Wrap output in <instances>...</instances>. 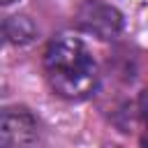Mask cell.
<instances>
[{
  "label": "cell",
  "mask_w": 148,
  "mask_h": 148,
  "mask_svg": "<svg viewBox=\"0 0 148 148\" xmlns=\"http://www.w3.org/2000/svg\"><path fill=\"white\" fill-rule=\"evenodd\" d=\"M44 72L56 95L86 99L97 88V62L88 46L72 35H58L44 51Z\"/></svg>",
  "instance_id": "1"
},
{
  "label": "cell",
  "mask_w": 148,
  "mask_h": 148,
  "mask_svg": "<svg viewBox=\"0 0 148 148\" xmlns=\"http://www.w3.org/2000/svg\"><path fill=\"white\" fill-rule=\"evenodd\" d=\"M76 23L81 30H86L88 35H95L99 39H113L123 28L120 12L99 0H86L76 14Z\"/></svg>",
  "instance_id": "2"
},
{
  "label": "cell",
  "mask_w": 148,
  "mask_h": 148,
  "mask_svg": "<svg viewBox=\"0 0 148 148\" xmlns=\"http://www.w3.org/2000/svg\"><path fill=\"white\" fill-rule=\"evenodd\" d=\"M39 130L35 116L23 106L0 109V146H30L37 143Z\"/></svg>",
  "instance_id": "3"
},
{
  "label": "cell",
  "mask_w": 148,
  "mask_h": 148,
  "mask_svg": "<svg viewBox=\"0 0 148 148\" xmlns=\"http://www.w3.org/2000/svg\"><path fill=\"white\" fill-rule=\"evenodd\" d=\"M5 39H7V28H5V23L0 21V49L5 46Z\"/></svg>",
  "instance_id": "4"
},
{
  "label": "cell",
  "mask_w": 148,
  "mask_h": 148,
  "mask_svg": "<svg viewBox=\"0 0 148 148\" xmlns=\"http://www.w3.org/2000/svg\"><path fill=\"white\" fill-rule=\"evenodd\" d=\"M9 2H14V0H0V5H9Z\"/></svg>",
  "instance_id": "5"
}]
</instances>
